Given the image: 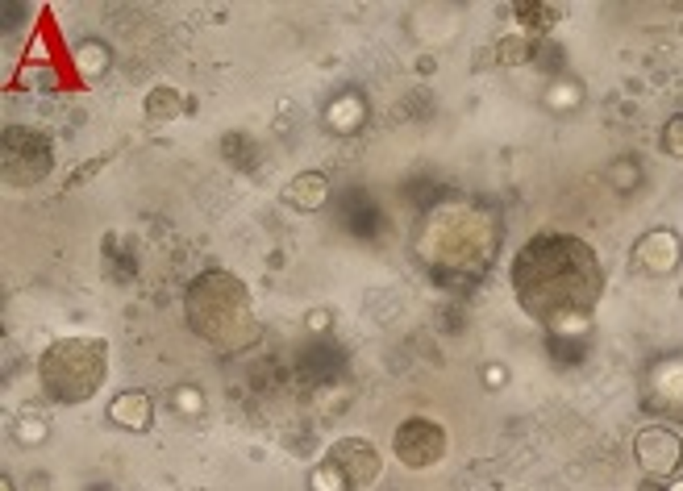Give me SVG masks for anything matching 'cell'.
<instances>
[{"instance_id": "484cf974", "label": "cell", "mask_w": 683, "mask_h": 491, "mask_svg": "<svg viewBox=\"0 0 683 491\" xmlns=\"http://www.w3.org/2000/svg\"><path fill=\"white\" fill-rule=\"evenodd\" d=\"M305 325L313 329V334H321V329H329V313H326V308H313V313L305 316Z\"/></svg>"}, {"instance_id": "9c48e42d", "label": "cell", "mask_w": 683, "mask_h": 491, "mask_svg": "<svg viewBox=\"0 0 683 491\" xmlns=\"http://www.w3.org/2000/svg\"><path fill=\"white\" fill-rule=\"evenodd\" d=\"M683 263V237L675 229H650L634 242V266L650 279L675 276Z\"/></svg>"}, {"instance_id": "52a82bcc", "label": "cell", "mask_w": 683, "mask_h": 491, "mask_svg": "<svg viewBox=\"0 0 683 491\" xmlns=\"http://www.w3.org/2000/svg\"><path fill=\"white\" fill-rule=\"evenodd\" d=\"M446 425L434 421V416H408V421L397 425L392 433V458L405 466V471H429L446 458Z\"/></svg>"}, {"instance_id": "e0dca14e", "label": "cell", "mask_w": 683, "mask_h": 491, "mask_svg": "<svg viewBox=\"0 0 683 491\" xmlns=\"http://www.w3.org/2000/svg\"><path fill=\"white\" fill-rule=\"evenodd\" d=\"M50 437V416H42L38 408H25V413L13 421V442L17 446H42Z\"/></svg>"}, {"instance_id": "2e32d148", "label": "cell", "mask_w": 683, "mask_h": 491, "mask_svg": "<svg viewBox=\"0 0 683 491\" xmlns=\"http://www.w3.org/2000/svg\"><path fill=\"white\" fill-rule=\"evenodd\" d=\"M534 59V38L529 34H505V38L492 46V63H500V67H525V63Z\"/></svg>"}, {"instance_id": "d6986e66", "label": "cell", "mask_w": 683, "mask_h": 491, "mask_svg": "<svg viewBox=\"0 0 683 491\" xmlns=\"http://www.w3.org/2000/svg\"><path fill=\"white\" fill-rule=\"evenodd\" d=\"M171 408H176V416H188V421H196V416L205 413V396H200V387L179 384V387H171Z\"/></svg>"}, {"instance_id": "7a4b0ae2", "label": "cell", "mask_w": 683, "mask_h": 491, "mask_svg": "<svg viewBox=\"0 0 683 491\" xmlns=\"http://www.w3.org/2000/svg\"><path fill=\"white\" fill-rule=\"evenodd\" d=\"M505 246V221L487 200L446 192L421 213L413 234V258L446 292H471L492 276Z\"/></svg>"}, {"instance_id": "83f0119b", "label": "cell", "mask_w": 683, "mask_h": 491, "mask_svg": "<svg viewBox=\"0 0 683 491\" xmlns=\"http://www.w3.org/2000/svg\"><path fill=\"white\" fill-rule=\"evenodd\" d=\"M0 491H13V479H9V475H0Z\"/></svg>"}, {"instance_id": "cb8c5ba5", "label": "cell", "mask_w": 683, "mask_h": 491, "mask_svg": "<svg viewBox=\"0 0 683 491\" xmlns=\"http://www.w3.org/2000/svg\"><path fill=\"white\" fill-rule=\"evenodd\" d=\"M105 163H109V155H100V158H92L88 167H80V171H75V175H71V179H67V192H75V187H80V184H88V179H92V175H96V171H100V167H105Z\"/></svg>"}, {"instance_id": "3957f363", "label": "cell", "mask_w": 683, "mask_h": 491, "mask_svg": "<svg viewBox=\"0 0 683 491\" xmlns=\"http://www.w3.org/2000/svg\"><path fill=\"white\" fill-rule=\"evenodd\" d=\"M184 321L205 346L221 354H242L258 342V316L250 287L234 271L208 266L184 292Z\"/></svg>"}, {"instance_id": "d4e9b609", "label": "cell", "mask_w": 683, "mask_h": 491, "mask_svg": "<svg viewBox=\"0 0 683 491\" xmlns=\"http://www.w3.org/2000/svg\"><path fill=\"white\" fill-rule=\"evenodd\" d=\"M484 384L492 387V392H500V387L508 384V371L500 363H492V366H484Z\"/></svg>"}, {"instance_id": "277c9868", "label": "cell", "mask_w": 683, "mask_h": 491, "mask_svg": "<svg viewBox=\"0 0 683 491\" xmlns=\"http://www.w3.org/2000/svg\"><path fill=\"white\" fill-rule=\"evenodd\" d=\"M109 379V346L100 337H55L38 358V384L50 404H88Z\"/></svg>"}, {"instance_id": "7c38bea8", "label": "cell", "mask_w": 683, "mask_h": 491, "mask_svg": "<svg viewBox=\"0 0 683 491\" xmlns=\"http://www.w3.org/2000/svg\"><path fill=\"white\" fill-rule=\"evenodd\" d=\"M284 200L296 208V213H317V208L329 205V179L321 175V171H300V175L287 179Z\"/></svg>"}, {"instance_id": "ac0fdd59", "label": "cell", "mask_w": 683, "mask_h": 491, "mask_svg": "<svg viewBox=\"0 0 683 491\" xmlns=\"http://www.w3.org/2000/svg\"><path fill=\"white\" fill-rule=\"evenodd\" d=\"M221 155L229 158V167H242V171L258 163V158H255L258 146L246 138V134H226V138H221Z\"/></svg>"}, {"instance_id": "7402d4cb", "label": "cell", "mask_w": 683, "mask_h": 491, "mask_svg": "<svg viewBox=\"0 0 683 491\" xmlns=\"http://www.w3.org/2000/svg\"><path fill=\"white\" fill-rule=\"evenodd\" d=\"M555 17L558 9H546V5H517V21L525 25V34H542Z\"/></svg>"}, {"instance_id": "8992f818", "label": "cell", "mask_w": 683, "mask_h": 491, "mask_svg": "<svg viewBox=\"0 0 683 491\" xmlns=\"http://www.w3.org/2000/svg\"><path fill=\"white\" fill-rule=\"evenodd\" d=\"M55 171V142L38 125H5L0 134V175L9 187H38Z\"/></svg>"}, {"instance_id": "4fadbf2b", "label": "cell", "mask_w": 683, "mask_h": 491, "mask_svg": "<svg viewBox=\"0 0 683 491\" xmlns=\"http://www.w3.org/2000/svg\"><path fill=\"white\" fill-rule=\"evenodd\" d=\"M142 113H146L150 125H171V121L184 113V92L171 88V84H159V88L146 92V100H142Z\"/></svg>"}, {"instance_id": "f1b7e54d", "label": "cell", "mask_w": 683, "mask_h": 491, "mask_svg": "<svg viewBox=\"0 0 683 491\" xmlns=\"http://www.w3.org/2000/svg\"><path fill=\"white\" fill-rule=\"evenodd\" d=\"M667 491H683V479H671V483H667Z\"/></svg>"}, {"instance_id": "44dd1931", "label": "cell", "mask_w": 683, "mask_h": 491, "mask_svg": "<svg viewBox=\"0 0 683 491\" xmlns=\"http://www.w3.org/2000/svg\"><path fill=\"white\" fill-rule=\"evenodd\" d=\"M604 175H608V184H613L617 192H634V187L642 184V171H638L634 158H617V163L604 171Z\"/></svg>"}, {"instance_id": "4316f807", "label": "cell", "mask_w": 683, "mask_h": 491, "mask_svg": "<svg viewBox=\"0 0 683 491\" xmlns=\"http://www.w3.org/2000/svg\"><path fill=\"white\" fill-rule=\"evenodd\" d=\"M638 491H667V483H663V479H650V475H646L642 487H638Z\"/></svg>"}, {"instance_id": "8fae6325", "label": "cell", "mask_w": 683, "mask_h": 491, "mask_svg": "<svg viewBox=\"0 0 683 491\" xmlns=\"http://www.w3.org/2000/svg\"><path fill=\"white\" fill-rule=\"evenodd\" d=\"M367 96L358 88H350V92H337L334 100H329V108H326V125L334 129V134H358V129L367 125Z\"/></svg>"}, {"instance_id": "ba28073f", "label": "cell", "mask_w": 683, "mask_h": 491, "mask_svg": "<svg viewBox=\"0 0 683 491\" xmlns=\"http://www.w3.org/2000/svg\"><path fill=\"white\" fill-rule=\"evenodd\" d=\"M634 458L642 466V475L650 479H671L683 466V437L667 425H646L634 437Z\"/></svg>"}, {"instance_id": "9a60e30c", "label": "cell", "mask_w": 683, "mask_h": 491, "mask_svg": "<svg viewBox=\"0 0 683 491\" xmlns=\"http://www.w3.org/2000/svg\"><path fill=\"white\" fill-rule=\"evenodd\" d=\"M71 63H75V71H80L84 79H100L105 71L113 67V50L109 42H100V38H84L80 46L71 50Z\"/></svg>"}, {"instance_id": "6da1fadb", "label": "cell", "mask_w": 683, "mask_h": 491, "mask_svg": "<svg viewBox=\"0 0 683 491\" xmlns=\"http://www.w3.org/2000/svg\"><path fill=\"white\" fill-rule=\"evenodd\" d=\"M508 284L517 308L542 325L546 334L584 337L608 279L592 242L563 229H542L517 250Z\"/></svg>"}, {"instance_id": "30bf717a", "label": "cell", "mask_w": 683, "mask_h": 491, "mask_svg": "<svg viewBox=\"0 0 683 491\" xmlns=\"http://www.w3.org/2000/svg\"><path fill=\"white\" fill-rule=\"evenodd\" d=\"M113 429H126V433H150L155 429V400H150L142 387H126L109 400L105 408Z\"/></svg>"}, {"instance_id": "5bb4252c", "label": "cell", "mask_w": 683, "mask_h": 491, "mask_svg": "<svg viewBox=\"0 0 683 491\" xmlns=\"http://www.w3.org/2000/svg\"><path fill=\"white\" fill-rule=\"evenodd\" d=\"M100 255H105V276L117 279V284H134V276H138V263L129 258L126 237L105 234V242H100Z\"/></svg>"}, {"instance_id": "5b68a950", "label": "cell", "mask_w": 683, "mask_h": 491, "mask_svg": "<svg viewBox=\"0 0 683 491\" xmlns=\"http://www.w3.org/2000/svg\"><path fill=\"white\" fill-rule=\"evenodd\" d=\"M384 458L367 437H337L326 450V458L308 471V487L313 491H367L376 487Z\"/></svg>"}, {"instance_id": "ffe728a7", "label": "cell", "mask_w": 683, "mask_h": 491, "mask_svg": "<svg viewBox=\"0 0 683 491\" xmlns=\"http://www.w3.org/2000/svg\"><path fill=\"white\" fill-rule=\"evenodd\" d=\"M21 88L25 92H63V79L55 67H30V71H21Z\"/></svg>"}, {"instance_id": "603a6c76", "label": "cell", "mask_w": 683, "mask_h": 491, "mask_svg": "<svg viewBox=\"0 0 683 491\" xmlns=\"http://www.w3.org/2000/svg\"><path fill=\"white\" fill-rule=\"evenodd\" d=\"M663 155H671L683 163V113H675V117L663 125Z\"/></svg>"}]
</instances>
